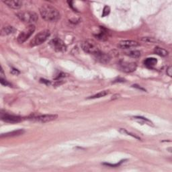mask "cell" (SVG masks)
I'll return each mask as SVG.
<instances>
[{"label":"cell","instance_id":"6da1fadb","mask_svg":"<svg viewBox=\"0 0 172 172\" xmlns=\"http://www.w3.org/2000/svg\"><path fill=\"white\" fill-rule=\"evenodd\" d=\"M40 13L42 18L47 22H56L61 18L58 10L49 4L42 5L40 9Z\"/></svg>","mask_w":172,"mask_h":172},{"label":"cell","instance_id":"7a4b0ae2","mask_svg":"<svg viewBox=\"0 0 172 172\" xmlns=\"http://www.w3.org/2000/svg\"><path fill=\"white\" fill-rule=\"evenodd\" d=\"M81 48L84 52L89 54H93V55H96V54L98 53L100 50L96 42L92 40H85L81 43Z\"/></svg>","mask_w":172,"mask_h":172},{"label":"cell","instance_id":"3957f363","mask_svg":"<svg viewBox=\"0 0 172 172\" xmlns=\"http://www.w3.org/2000/svg\"><path fill=\"white\" fill-rule=\"evenodd\" d=\"M17 16L22 22L26 24H31L36 22L38 19V15L34 12L24 11L17 14Z\"/></svg>","mask_w":172,"mask_h":172},{"label":"cell","instance_id":"277c9868","mask_svg":"<svg viewBox=\"0 0 172 172\" xmlns=\"http://www.w3.org/2000/svg\"><path fill=\"white\" fill-rule=\"evenodd\" d=\"M51 32L49 30H45L43 31H41L35 36L34 38L30 41V45L31 47H36V46L40 45L42 44L47 40L48 37H50Z\"/></svg>","mask_w":172,"mask_h":172},{"label":"cell","instance_id":"5b68a950","mask_svg":"<svg viewBox=\"0 0 172 172\" xmlns=\"http://www.w3.org/2000/svg\"><path fill=\"white\" fill-rule=\"evenodd\" d=\"M35 31V26L34 25H29L28 27H26L25 29L23 30L22 32L20 33V34L18 37L17 40L20 44H22L24 42H26L28 38H29L31 35Z\"/></svg>","mask_w":172,"mask_h":172},{"label":"cell","instance_id":"8992f818","mask_svg":"<svg viewBox=\"0 0 172 172\" xmlns=\"http://www.w3.org/2000/svg\"><path fill=\"white\" fill-rule=\"evenodd\" d=\"M52 48L56 52H65L67 50V46L63 41L59 38H55L49 42Z\"/></svg>","mask_w":172,"mask_h":172},{"label":"cell","instance_id":"52a82bcc","mask_svg":"<svg viewBox=\"0 0 172 172\" xmlns=\"http://www.w3.org/2000/svg\"><path fill=\"white\" fill-rule=\"evenodd\" d=\"M119 67L122 71L126 73H131L135 71L137 67V63L134 62L120 61L119 62Z\"/></svg>","mask_w":172,"mask_h":172},{"label":"cell","instance_id":"ba28073f","mask_svg":"<svg viewBox=\"0 0 172 172\" xmlns=\"http://www.w3.org/2000/svg\"><path fill=\"white\" fill-rule=\"evenodd\" d=\"M58 116L56 114H44L40 115V116H35L32 118V120L36 122H41V123H46L48 122L53 120H55L57 119Z\"/></svg>","mask_w":172,"mask_h":172},{"label":"cell","instance_id":"9c48e42d","mask_svg":"<svg viewBox=\"0 0 172 172\" xmlns=\"http://www.w3.org/2000/svg\"><path fill=\"white\" fill-rule=\"evenodd\" d=\"M1 119L3 121L9 123H16L19 122L22 120V119L20 116H14V115L9 114L7 113H1Z\"/></svg>","mask_w":172,"mask_h":172},{"label":"cell","instance_id":"30bf717a","mask_svg":"<svg viewBox=\"0 0 172 172\" xmlns=\"http://www.w3.org/2000/svg\"><path fill=\"white\" fill-rule=\"evenodd\" d=\"M140 44L136 41L133 40H122L119 44V47L121 49H129L131 48L137 47Z\"/></svg>","mask_w":172,"mask_h":172},{"label":"cell","instance_id":"8fae6325","mask_svg":"<svg viewBox=\"0 0 172 172\" xmlns=\"http://www.w3.org/2000/svg\"><path fill=\"white\" fill-rule=\"evenodd\" d=\"M95 56H96V60L98 61L100 63L104 64L109 63L110 59H111V58H110L109 55H108V54L104 53H102L101 51H100L98 53L96 54Z\"/></svg>","mask_w":172,"mask_h":172},{"label":"cell","instance_id":"7c38bea8","mask_svg":"<svg viewBox=\"0 0 172 172\" xmlns=\"http://www.w3.org/2000/svg\"><path fill=\"white\" fill-rule=\"evenodd\" d=\"M4 3L6 4L7 6L12 9H19L22 6L23 2L18 0H10V1H4Z\"/></svg>","mask_w":172,"mask_h":172},{"label":"cell","instance_id":"4fadbf2b","mask_svg":"<svg viewBox=\"0 0 172 172\" xmlns=\"http://www.w3.org/2000/svg\"><path fill=\"white\" fill-rule=\"evenodd\" d=\"M109 32L106 29H105L104 28L101 27L100 28V32L99 34L96 35V38L101 40H106L109 37Z\"/></svg>","mask_w":172,"mask_h":172},{"label":"cell","instance_id":"5bb4252c","mask_svg":"<svg viewBox=\"0 0 172 172\" xmlns=\"http://www.w3.org/2000/svg\"><path fill=\"white\" fill-rule=\"evenodd\" d=\"M24 132V130L20 129V130H14V131L12 132H10L7 133H5V134H2L1 135V138H7V137H16V136H19L22 135L23 133Z\"/></svg>","mask_w":172,"mask_h":172},{"label":"cell","instance_id":"9a60e30c","mask_svg":"<svg viewBox=\"0 0 172 172\" xmlns=\"http://www.w3.org/2000/svg\"><path fill=\"white\" fill-rule=\"evenodd\" d=\"M16 31V30L13 26H6L4 27L1 30V36H6V35H10L12 34H14V33Z\"/></svg>","mask_w":172,"mask_h":172},{"label":"cell","instance_id":"2e32d148","mask_svg":"<svg viewBox=\"0 0 172 172\" xmlns=\"http://www.w3.org/2000/svg\"><path fill=\"white\" fill-rule=\"evenodd\" d=\"M157 63V61L155 58H148L144 61L145 65L148 68H153L154 66H155Z\"/></svg>","mask_w":172,"mask_h":172},{"label":"cell","instance_id":"e0dca14e","mask_svg":"<svg viewBox=\"0 0 172 172\" xmlns=\"http://www.w3.org/2000/svg\"><path fill=\"white\" fill-rule=\"evenodd\" d=\"M154 53L161 56H167L169 54L168 51H166L165 49H164V48L159 47L155 48V49H154Z\"/></svg>","mask_w":172,"mask_h":172},{"label":"cell","instance_id":"ac0fdd59","mask_svg":"<svg viewBox=\"0 0 172 172\" xmlns=\"http://www.w3.org/2000/svg\"><path fill=\"white\" fill-rule=\"evenodd\" d=\"M110 91L108 90H104V91H102L99 92V93L96 94V95H94V96H92L88 97V99H96V98H100V97H104L107 96L108 94H109Z\"/></svg>","mask_w":172,"mask_h":172},{"label":"cell","instance_id":"d6986e66","mask_svg":"<svg viewBox=\"0 0 172 172\" xmlns=\"http://www.w3.org/2000/svg\"><path fill=\"white\" fill-rule=\"evenodd\" d=\"M127 54V55L130 56V57L132 58H134V59H138L139 58L141 55V53L139 51H130L129 52H128L126 53Z\"/></svg>","mask_w":172,"mask_h":172},{"label":"cell","instance_id":"ffe728a7","mask_svg":"<svg viewBox=\"0 0 172 172\" xmlns=\"http://www.w3.org/2000/svg\"><path fill=\"white\" fill-rule=\"evenodd\" d=\"M135 119L136 120H142L143 123H145V124H148L149 125L152 124V122H151L149 120L146 119V118H143V117H141V116H135Z\"/></svg>","mask_w":172,"mask_h":172},{"label":"cell","instance_id":"44dd1931","mask_svg":"<svg viewBox=\"0 0 172 172\" xmlns=\"http://www.w3.org/2000/svg\"><path fill=\"white\" fill-rule=\"evenodd\" d=\"M141 40L144 41L145 42H156L157 40L155 39H154L153 38H151V37H143L141 38Z\"/></svg>","mask_w":172,"mask_h":172},{"label":"cell","instance_id":"7402d4cb","mask_svg":"<svg viewBox=\"0 0 172 172\" xmlns=\"http://www.w3.org/2000/svg\"><path fill=\"white\" fill-rule=\"evenodd\" d=\"M110 7L106 6L104 7V10H103V13H102V17H105L108 16L110 14Z\"/></svg>","mask_w":172,"mask_h":172},{"label":"cell","instance_id":"603a6c76","mask_svg":"<svg viewBox=\"0 0 172 172\" xmlns=\"http://www.w3.org/2000/svg\"><path fill=\"white\" fill-rule=\"evenodd\" d=\"M124 161L125 160H122V161H120L119 163H117L116 164H110V163H103V165H107V166H110V167H119L120 166L121 164L123 163V162H124Z\"/></svg>","mask_w":172,"mask_h":172},{"label":"cell","instance_id":"cb8c5ba5","mask_svg":"<svg viewBox=\"0 0 172 172\" xmlns=\"http://www.w3.org/2000/svg\"><path fill=\"white\" fill-rule=\"evenodd\" d=\"M120 132H122L123 134H124V133H126V134H128V135H130V136H132V137H135V138H137V139H138V140H140L141 138L138 137H137V136H136V135H133V134H131V133H129V132H128L127 130H125L124 129H123V128H121V129L120 130Z\"/></svg>","mask_w":172,"mask_h":172},{"label":"cell","instance_id":"d4e9b609","mask_svg":"<svg viewBox=\"0 0 172 172\" xmlns=\"http://www.w3.org/2000/svg\"><path fill=\"white\" fill-rule=\"evenodd\" d=\"M0 82H1V85H3V86H10L11 85L9 83V82H7L6 79H4L2 77H1V78H0Z\"/></svg>","mask_w":172,"mask_h":172},{"label":"cell","instance_id":"484cf974","mask_svg":"<svg viewBox=\"0 0 172 172\" xmlns=\"http://www.w3.org/2000/svg\"><path fill=\"white\" fill-rule=\"evenodd\" d=\"M171 69H171V67H169L168 69H167V74H168V75L170 77L171 76V71H172Z\"/></svg>","mask_w":172,"mask_h":172},{"label":"cell","instance_id":"4316f807","mask_svg":"<svg viewBox=\"0 0 172 172\" xmlns=\"http://www.w3.org/2000/svg\"><path fill=\"white\" fill-rule=\"evenodd\" d=\"M40 82H42V83H47V85L51 83V82H50L49 81L46 80V79H40Z\"/></svg>","mask_w":172,"mask_h":172},{"label":"cell","instance_id":"83f0119b","mask_svg":"<svg viewBox=\"0 0 172 172\" xmlns=\"http://www.w3.org/2000/svg\"><path fill=\"white\" fill-rule=\"evenodd\" d=\"M12 73L15 74V75H17V74H19V73H20V71H18L17 69H13V70H12Z\"/></svg>","mask_w":172,"mask_h":172},{"label":"cell","instance_id":"f1b7e54d","mask_svg":"<svg viewBox=\"0 0 172 172\" xmlns=\"http://www.w3.org/2000/svg\"><path fill=\"white\" fill-rule=\"evenodd\" d=\"M134 88H138V89H141V90H145L144 89H143V88H141V87H138V86H137V85H134V86H132Z\"/></svg>","mask_w":172,"mask_h":172}]
</instances>
